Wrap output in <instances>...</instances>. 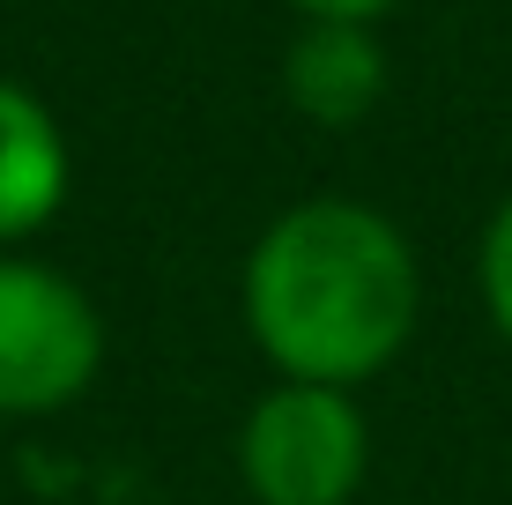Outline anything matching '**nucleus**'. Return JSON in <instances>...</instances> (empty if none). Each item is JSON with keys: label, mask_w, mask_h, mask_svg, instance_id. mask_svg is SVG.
<instances>
[{"label": "nucleus", "mask_w": 512, "mask_h": 505, "mask_svg": "<svg viewBox=\"0 0 512 505\" xmlns=\"http://www.w3.org/2000/svg\"><path fill=\"white\" fill-rule=\"evenodd\" d=\"M245 327L282 379L364 387L409 350L423 268L394 216L320 194L282 208L245 253Z\"/></svg>", "instance_id": "nucleus-1"}, {"label": "nucleus", "mask_w": 512, "mask_h": 505, "mask_svg": "<svg viewBox=\"0 0 512 505\" xmlns=\"http://www.w3.org/2000/svg\"><path fill=\"white\" fill-rule=\"evenodd\" d=\"M372 461L357 387L275 379L238 431V476L253 505H349Z\"/></svg>", "instance_id": "nucleus-2"}, {"label": "nucleus", "mask_w": 512, "mask_h": 505, "mask_svg": "<svg viewBox=\"0 0 512 505\" xmlns=\"http://www.w3.org/2000/svg\"><path fill=\"white\" fill-rule=\"evenodd\" d=\"M104 372V320L75 275L0 253V416H52Z\"/></svg>", "instance_id": "nucleus-3"}, {"label": "nucleus", "mask_w": 512, "mask_h": 505, "mask_svg": "<svg viewBox=\"0 0 512 505\" xmlns=\"http://www.w3.org/2000/svg\"><path fill=\"white\" fill-rule=\"evenodd\" d=\"M282 97L312 127H357L386 97V52L372 23H305L282 52Z\"/></svg>", "instance_id": "nucleus-4"}, {"label": "nucleus", "mask_w": 512, "mask_h": 505, "mask_svg": "<svg viewBox=\"0 0 512 505\" xmlns=\"http://www.w3.org/2000/svg\"><path fill=\"white\" fill-rule=\"evenodd\" d=\"M67 201V134L38 90L0 75V246L45 231Z\"/></svg>", "instance_id": "nucleus-5"}, {"label": "nucleus", "mask_w": 512, "mask_h": 505, "mask_svg": "<svg viewBox=\"0 0 512 505\" xmlns=\"http://www.w3.org/2000/svg\"><path fill=\"white\" fill-rule=\"evenodd\" d=\"M475 290H483L490 327L512 342V194L490 208V223H483V246H475Z\"/></svg>", "instance_id": "nucleus-6"}, {"label": "nucleus", "mask_w": 512, "mask_h": 505, "mask_svg": "<svg viewBox=\"0 0 512 505\" xmlns=\"http://www.w3.org/2000/svg\"><path fill=\"white\" fill-rule=\"evenodd\" d=\"M305 23H379V15H394L401 0H290Z\"/></svg>", "instance_id": "nucleus-7"}]
</instances>
